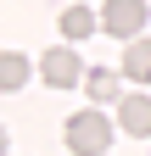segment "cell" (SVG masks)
Here are the masks:
<instances>
[{
	"mask_svg": "<svg viewBox=\"0 0 151 156\" xmlns=\"http://www.w3.org/2000/svg\"><path fill=\"white\" fill-rule=\"evenodd\" d=\"M112 128H118V123H106L95 106L73 112V117H67V151H73V156H101V151L112 145Z\"/></svg>",
	"mask_w": 151,
	"mask_h": 156,
	"instance_id": "obj_1",
	"label": "cell"
},
{
	"mask_svg": "<svg viewBox=\"0 0 151 156\" xmlns=\"http://www.w3.org/2000/svg\"><path fill=\"white\" fill-rule=\"evenodd\" d=\"M145 0H106V6H101V28L112 34V39H123V45H129V39H140V28H145Z\"/></svg>",
	"mask_w": 151,
	"mask_h": 156,
	"instance_id": "obj_2",
	"label": "cell"
},
{
	"mask_svg": "<svg viewBox=\"0 0 151 156\" xmlns=\"http://www.w3.org/2000/svg\"><path fill=\"white\" fill-rule=\"evenodd\" d=\"M39 78H45V84L50 89H73V84H84V62H79V50H73V45H56V50H45L39 56Z\"/></svg>",
	"mask_w": 151,
	"mask_h": 156,
	"instance_id": "obj_3",
	"label": "cell"
},
{
	"mask_svg": "<svg viewBox=\"0 0 151 156\" xmlns=\"http://www.w3.org/2000/svg\"><path fill=\"white\" fill-rule=\"evenodd\" d=\"M118 128L134 134V140H145V134H151V95H134V89L123 95V101H118Z\"/></svg>",
	"mask_w": 151,
	"mask_h": 156,
	"instance_id": "obj_4",
	"label": "cell"
},
{
	"mask_svg": "<svg viewBox=\"0 0 151 156\" xmlns=\"http://www.w3.org/2000/svg\"><path fill=\"white\" fill-rule=\"evenodd\" d=\"M84 89H90V101H101V106H118V101H123V73H112V67H90Z\"/></svg>",
	"mask_w": 151,
	"mask_h": 156,
	"instance_id": "obj_5",
	"label": "cell"
},
{
	"mask_svg": "<svg viewBox=\"0 0 151 156\" xmlns=\"http://www.w3.org/2000/svg\"><path fill=\"white\" fill-rule=\"evenodd\" d=\"M56 28L67 34V45H79V39H90V34L101 28V11H90V6H67V11H62V23H56Z\"/></svg>",
	"mask_w": 151,
	"mask_h": 156,
	"instance_id": "obj_6",
	"label": "cell"
},
{
	"mask_svg": "<svg viewBox=\"0 0 151 156\" xmlns=\"http://www.w3.org/2000/svg\"><path fill=\"white\" fill-rule=\"evenodd\" d=\"M123 78H134V84L151 89V39H129L123 45Z\"/></svg>",
	"mask_w": 151,
	"mask_h": 156,
	"instance_id": "obj_7",
	"label": "cell"
},
{
	"mask_svg": "<svg viewBox=\"0 0 151 156\" xmlns=\"http://www.w3.org/2000/svg\"><path fill=\"white\" fill-rule=\"evenodd\" d=\"M28 84V56L23 50H6L0 56V89H23Z\"/></svg>",
	"mask_w": 151,
	"mask_h": 156,
	"instance_id": "obj_8",
	"label": "cell"
}]
</instances>
